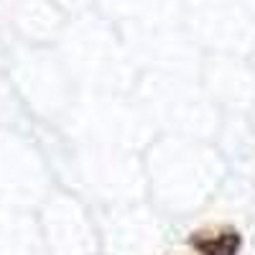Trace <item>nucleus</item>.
<instances>
[{
    "mask_svg": "<svg viewBox=\"0 0 255 255\" xmlns=\"http://www.w3.org/2000/svg\"><path fill=\"white\" fill-rule=\"evenodd\" d=\"M189 245L199 255H238L243 235L235 227H222L217 232H191Z\"/></svg>",
    "mask_w": 255,
    "mask_h": 255,
    "instance_id": "obj_1",
    "label": "nucleus"
}]
</instances>
